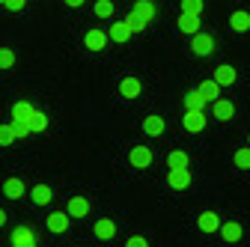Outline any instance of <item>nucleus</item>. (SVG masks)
Wrapping results in <instances>:
<instances>
[{
  "label": "nucleus",
  "instance_id": "412c9836",
  "mask_svg": "<svg viewBox=\"0 0 250 247\" xmlns=\"http://www.w3.org/2000/svg\"><path fill=\"white\" fill-rule=\"evenodd\" d=\"M30 200H33L36 206H48L54 200V191H51V185H36L33 191H30Z\"/></svg>",
  "mask_w": 250,
  "mask_h": 247
},
{
  "label": "nucleus",
  "instance_id": "4c0bfd02",
  "mask_svg": "<svg viewBox=\"0 0 250 247\" xmlns=\"http://www.w3.org/2000/svg\"><path fill=\"white\" fill-rule=\"evenodd\" d=\"M3 3H6V0H0V6H3Z\"/></svg>",
  "mask_w": 250,
  "mask_h": 247
},
{
  "label": "nucleus",
  "instance_id": "4468645a",
  "mask_svg": "<svg viewBox=\"0 0 250 247\" xmlns=\"http://www.w3.org/2000/svg\"><path fill=\"white\" fill-rule=\"evenodd\" d=\"M235 78H238L235 66H227V63H224V66H217V69H214V81L221 83V86H232Z\"/></svg>",
  "mask_w": 250,
  "mask_h": 247
},
{
  "label": "nucleus",
  "instance_id": "2f4dec72",
  "mask_svg": "<svg viewBox=\"0 0 250 247\" xmlns=\"http://www.w3.org/2000/svg\"><path fill=\"white\" fill-rule=\"evenodd\" d=\"M12 131H15V137H18V140H24L33 128H30V122H18V119H12Z\"/></svg>",
  "mask_w": 250,
  "mask_h": 247
},
{
  "label": "nucleus",
  "instance_id": "f8f14e48",
  "mask_svg": "<svg viewBox=\"0 0 250 247\" xmlns=\"http://www.w3.org/2000/svg\"><path fill=\"white\" fill-rule=\"evenodd\" d=\"M176 24H179L182 33H188V36H197V33H200V15H188V12H182Z\"/></svg>",
  "mask_w": 250,
  "mask_h": 247
},
{
  "label": "nucleus",
  "instance_id": "39448f33",
  "mask_svg": "<svg viewBox=\"0 0 250 247\" xmlns=\"http://www.w3.org/2000/svg\"><path fill=\"white\" fill-rule=\"evenodd\" d=\"M9 241H12V247H36V232L30 226H15Z\"/></svg>",
  "mask_w": 250,
  "mask_h": 247
},
{
  "label": "nucleus",
  "instance_id": "c9c22d12",
  "mask_svg": "<svg viewBox=\"0 0 250 247\" xmlns=\"http://www.w3.org/2000/svg\"><path fill=\"white\" fill-rule=\"evenodd\" d=\"M62 3H66L69 9H81V6L86 3V0H62Z\"/></svg>",
  "mask_w": 250,
  "mask_h": 247
},
{
  "label": "nucleus",
  "instance_id": "a878e982",
  "mask_svg": "<svg viewBox=\"0 0 250 247\" xmlns=\"http://www.w3.org/2000/svg\"><path fill=\"white\" fill-rule=\"evenodd\" d=\"M232 164H235L238 170H250V146H244V149H235Z\"/></svg>",
  "mask_w": 250,
  "mask_h": 247
},
{
  "label": "nucleus",
  "instance_id": "0eeeda50",
  "mask_svg": "<svg viewBox=\"0 0 250 247\" xmlns=\"http://www.w3.org/2000/svg\"><path fill=\"white\" fill-rule=\"evenodd\" d=\"M140 78H134V75H128V78H122L119 81V96L122 99H140Z\"/></svg>",
  "mask_w": 250,
  "mask_h": 247
},
{
  "label": "nucleus",
  "instance_id": "dca6fc26",
  "mask_svg": "<svg viewBox=\"0 0 250 247\" xmlns=\"http://www.w3.org/2000/svg\"><path fill=\"white\" fill-rule=\"evenodd\" d=\"M66 211L72 214V218H86V214H89V200L86 197H72Z\"/></svg>",
  "mask_w": 250,
  "mask_h": 247
},
{
  "label": "nucleus",
  "instance_id": "473e14b6",
  "mask_svg": "<svg viewBox=\"0 0 250 247\" xmlns=\"http://www.w3.org/2000/svg\"><path fill=\"white\" fill-rule=\"evenodd\" d=\"M122 21H125V24H128V27H131V33H140V30L146 27V24H143V21H140V18L134 15V12H131V15H125Z\"/></svg>",
  "mask_w": 250,
  "mask_h": 247
},
{
  "label": "nucleus",
  "instance_id": "bb28decb",
  "mask_svg": "<svg viewBox=\"0 0 250 247\" xmlns=\"http://www.w3.org/2000/svg\"><path fill=\"white\" fill-rule=\"evenodd\" d=\"M92 12L99 18H110L113 15V0H96V3H92Z\"/></svg>",
  "mask_w": 250,
  "mask_h": 247
},
{
  "label": "nucleus",
  "instance_id": "7ed1b4c3",
  "mask_svg": "<svg viewBox=\"0 0 250 247\" xmlns=\"http://www.w3.org/2000/svg\"><path fill=\"white\" fill-rule=\"evenodd\" d=\"M152 161H155V155H152V149H149V146H134V149L128 152V164L137 167V170L152 167Z\"/></svg>",
  "mask_w": 250,
  "mask_h": 247
},
{
  "label": "nucleus",
  "instance_id": "cd10ccee",
  "mask_svg": "<svg viewBox=\"0 0 250 247\" xmlns=\"http://www.w3.org/2000/svg\"><path fill=\"white\" fill-rule=\"evenodd\" d=\"M30 128H33V131H45L48 128V116L42 110H33V116H30Z\"/></svg>",
  "mask_w": 250,
  "mask_h": 247
},
{
  "label": "nucleus",
  "instance_id": "6e6552de",
  "mask_svg": "<svg viewBox=\"0 0 250 247\" xmlns=\"http://www.w3.org/2000/svg\"><path fill=\"white\" fill-rule=\"evenodd\" d=\"M211 116H214L217 122H227V119L235 116V104L227 102V99H217V102H211Z\"/></svg>",
  "mask_w": 250,
  "mask_h": 247
},
{
  "label": "nucleus",
  "instance_id": "aec40b11",
  "mask_svg": "<svg viewBox=\"0 0 250 247\" xmlns=\"http://www.w3.org/2000/svg\"><path fill=\"white\" fill-rule=\"evenodd\" d=\"M107 36H110L113 42H128V39H131L134 33H131V27L125 24V21H116V24H113V27L107 30Z\"/></svg>",
  "mask_w": 250,
  "mask_h": 247
},
{
  "label": "nucleus",
  "instance_id": "423d86ee",
  "mask_svg": "<svg viewBox=\"0 0 250 247\" xmlns=\"http://www.w3.org/2000/svg\"><path fill=\"white\" fill-rule=\"evenodd\" d=\"M92 235L102 238V241H110V238H116V224L110 218H99L96 224H92Z\"/></svg>",
  "mask_w": 250,
  "mask_h": 247
},
{
  "label": "nucleus",
  "instance_id": "9d476101",
  "mask_svg": "<svg viewBox=\"0 0 250 247\" xmlns=\"http://www.w3.org/2000/svg\"><path fill=\"white\" fill-rule=\"evenodd\" d=\"M107 33H104V30H96V27H92L89 30V33L83 36V45L89 48V51H104V45H107Z\"/></svg>",
  "mask_w": 250,
  "mask_h": 247
},
{
  "label": "nucleus",
  "instance_id": "f704fd0d",
  "mask_svg": "<svg viewBox=\"0 0 250 247\" xmlns=\"http://www.w3.org/2000/svg\"><path fill=\"white\" fill-rule=\"evenodd\" d=\"M9 12H21L24 6H27V0H6V3H3Z\"/></svg>",
  "mask_w": 250,
  "mask_h": 247
},
{
  "label": "nucleus",
  "instance_id": "1a4fd4ad",
  "mask_svg": "<svg viewBox=\"0 0 250 247\" xmlns=\"http://www.w3.org/2000/svg\"><path fill=\"white\" fill-rule=\"evenodd\" d=\"M143 131H146L149 137H161V134L167 131V119H164V116H155V113L146 116V119H143Z\"/></svg>",
  "mask_w": 250,
  "mask_h": 247
},
{
  "label": "nucleus",
  "instance_id": "c85d7f7f",
  "mask_svg": "<svg viewBox=\"0 0 250 247\" xmlns=\"http://www.w3.org/2000/svg\"><path fill=\"white\" fill-rule=\"evenodd\" d=\"M18 137L12 131V122H6V125H0V146H12Z\"/></svg>",
  "mask_w": 250,
  "mask_h": 247
},
{
  "label": "nucleus",
  "instance_id": "2eb2a0df",
  "mask_svg": "<svg viewBox=\"0 0 250 247\" xmlns=\"http://www.w3.org/2000/svg\"><path fill=\"white\" fill-rule=\"evenodd\" d=\"M197 226L203 232H217V229H221V218H217L214 211H203L200 218H197Z\"/></svg>",
  "mask_w": 250,
  "mask_h": 247
},
{
  "label": "nucleus",
  "instance_id": "e433bc0d",
  "mask_svg": "<svg viewBox=\"0 0 250 247\" xmlns=\"http://www.w3.org/2000/svg\"><path fill=\"white\" fill-rule=\"evenodd\" d=\"M3 224H6V211H3V208H0V226H3Z\"/></svg>",
  "mask_w": 250,
  "mask_h": 247
},
{
  "label": "nucleus",
  "instance_id": "ddd939ff",
  "mask_svg": "<svg viewBox=\"0 0 250 247\" xmlns=\"http://www.w3.org/2000/svg\"><path fill=\"white\" fill-rule=\"evenodd\" d=\"M3 194H6L9 200H21V197L27 194V185H24L21 179H15V176H12V179H6V182H3Z\"/></svg>",
  "mask_w": 250,
  "mask_h": 247
},
{
  "label": "nucleus",
  "instance_id": "393cba45",
  "mask_svg": "<svg viewBox=\"0 0 250 247\" xmlns=\"http://www.w3.org/2000/svg\"><path fill=\"white\" fill-rule=\"evenodd\" d=\"M167 167H170V170H182V167H188V152L173 149L170 155H167Z\"/></svg>",
  "mask_w": 250,
  "mask_h": 247
},
{
  "label": "nucleus",
  "instance_id": "b1692460",
  "mask_svg": "<svg viewBox=\"0 0 250 247\" xmlns=\"http://www.w3.org/2000/svg\"><path fill=\"white\" fill-rule=\"evenodd\" d=\"M197 89L203 92V99H206V102H217V99H221V83H217L214 78H211V81H203Z\"/></svg>",
  "mask_w": 250,
  "mask_h": 247
},
{
  "label": "nucleus",
  "instance_id": "20e7f679",
  "mask_svg": "<svg viewBox=\"0 0 250 247\" xmlns=\"http://www.w3.org/2000/svg\"><path fill=\"white\" fill-rule=\"evenodd\" d=\"M69 218H72L69 211H51L48 218H45V226H48V232H54V235H60V232H69Z\"/></svg>",
  "mask_w": 250,
  "mask_h": 247
},
{
  "label": "nucleus",
  "instance_id": "5701e85b",
  "mask_svg": "<svg viewBox=\"0 0 250 247\" xmlns=\"http://www.w3.org/2000/svg\"><path fill=\"white\" fill-rule=\"evenodd\" d=\"M221 238L224 241H229V244H235V241H241V226L235 224V221H227V224H221Z\"/></svg>",
  "mask_w": 250,
  "mask_h": 247
},
{
  "label": "nucleus",
  "instance_id": "f03ea898",
  "mask_svg": "<svg viewBox=\"0 0 250 247\" xmlns=\"http://www.w3.org/2000/svg\"><path fill=\"white\" fill-rule=\"evenodd\" d=\"M191 167H182V170H170L167 173V185H170V188L173 191H188V188H191Z\"/></svg>",
  "mask_w": 250,
  "mask_h": 247
},
{
  "label": "nucleus",
  "instance_id": "f257e3e1",
  "mask_svg": "<svg viewBox=\"0 0 250 247\" xmlns=\"http://www.w3.org/2000/svg\"><path fill=\"white\" fill-rule=\"evenodd\" d=\"M206 122H208V116L203 110H185V116H182L185 131H191V134H200L206 128Z\"/></svg>",
  "mask_w": 250,
  "mask_h": 247
},
{
  "label": "nucleus",
  "instance_id": "72a5a7b5",
  "mask_svg": "<svg viewBox=\"0 0 250 247\" xmlns=\"http://www.w3.org/2000/svg\"><path fill=\"white\" fill-rule=\"evenodd\" d=\"M125 247H149V241L143 235H131L128 241H125Z\"/></svg>",
  "mask_w": 250,
  "mask_h": 247
},
{
  "label": "nucleus",
  "instance_id": "a211bd4d",
  "mask_svg": "<svg viewBox=\"0 0 250 247\" xmlns=\"http://www.w3.org/2000/svg\"><path fill=\"white\" fill-rule=\"evenodd\" d=\"M33 104H30L27 99H21V102H15L12 104V119H18V122H30V116H33Z\"/></svg>",
  "mask_w": 250,
  "mask_h": 247
},
{
  "label": "nucleus",
  "instance_id": "58836bf2",
  "mask_svg": "<svg viewBox=\"0 0 250 247\" xmlns=\"http://www.w3.org/2000/svg\"><path fill=\"white\" fill-rule=\"evenodd\" d=\"M247 143H250V137H247Z\"/></svg>",
  "mask_w": 250,
  "mask_h": 247
},
{
  "label": "nucleus",
  "instance_id": "6ab92c4d",
  "mask_svg": "<svg viewBox=\"0 0 250 247\" xmlns=\"http://www.w3.org/2000/svg\"><path fill=\"white\" fill-rule=\"evenodd\" d=\"M229 27L235 30V33H247V30H250V12H244V9L232 12L229 15Z\"/></svg>",
  "mask_w": 250,
  "mask_h": 247
},
{
  "label": "nucleus",
  "instance_id": "f3484780",
  "mask_svg": "<svg viewBox=\"0 0 250 247\" xmlns=\"http://www.w3.org/2000/svg\"><path fill=\"white\" fill-rule=\"evenodd\" d=\"M143 24H149L152 18H155V3H152V0H137V3H134V9H131Z\"/></svg>",
  "mask_w": 250,
  "mask_h": 247
},
{
  "label": "nucleus",
  "instance_id": "7c9ffc66",
  "mask_svg": "<svg viewBox=\"0 0 250 247\" xmlns=\"http://www.w3.org/2000/svg\"><path fill=\"white\" fill-rule=\"evenodd\" d=\"M12 66H15V51L0 48V69H12Z\"/></svg>",
  "mask_w": 250,
  "mask_h": 247
},
{
  "label": "nucleus",
  "instance_id": "9b49d317",
  "mask_svg": "<svg viewBox=\"0 0 250 247\" xmlns=\"http://www.w3.org/2000/svg\"><path fill=\"white\" fill-rule=\"evenodd\" d=\"M191 51H194L197 57H208V54L214 51V39H211L208 33H197L194 42H191Z\"/></svg>",
  "mask_w": 250,
  "mask_h": 247
},
{
  "label": "nucleus",
  "instance_id": "c756f323",
  "mask_svg": "<svg viewBox=\"0 0 250 247\" xmlns=\"http://www.w3.org/2000/svg\"><path fill=\"white\" fill-rule=\"evenodd\" d=\"M182 12H188V15H203V0H182Z\"/></svg>",
  "mask_w": 250,
  "mask_h": 247
},
{
  "label": "nucleus",
  "instance_id": "4be33fe9",
  "mask_svg": "<svg viewBox=\"0 0 250 247\" xmlns=\"http://www.w3.org/2000/svg\"><path fill=\"white\" fill-rule=\"evenodd\" d=\"M208 102L203 99V92L200 89H188L185 92V110H203Z\"/></svg>",
  "mask_w": 250,
  "mask_h": 247
}]
</instances>
